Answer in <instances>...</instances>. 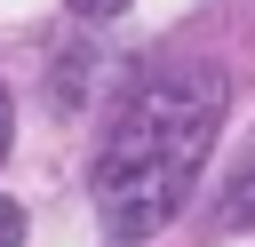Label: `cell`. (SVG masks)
<instances>
[{
    "label": "cell",
    "instance_id": "3",
    "mask_svg": "<svg viewBox=\"0 0 255 247\" xmlns=\"http://www.w3.org/2000/svg\"><path fill=\"white\" fill-rule=\"evenodd\" d=\"M0 247H24V207L0 199Z\"/></svg>",
    "mask_w": 255,
    "mask_h": 247
},
{
    "label": "cell",
    "instance_id": "2",
    "mask_svg": "<svg viewBox=\"0 0 255 247\" xmlns=\"http://www.w3.org/2000/svg\"><path fill=\"white\" fill-rule=\"evenodd\" d=\"M223 223H255V159L231 175V191H223Z\"/></svg>",
    "mask_w": 255,
    "mask_h": 247
},
{
    "label": "cell",
    "instance_id": "1",
    "mask_svg": "<svg viewBox=\"0 0 255 247\" xmlns=\"http://www.w3.org/2000/svg\"><path fill=\"white\" fill-rule=\"evenodd\" d=\"M215 127H223V80L199 72V64H175L159 80H143L96 167H88V191H96V215L112 239H151L159 223H175V207L191 199L207 151H215Z\"/></svg>",
    "mask_w": 255,
    "mask_h": 247
},
{
    "label": "cell",
    "instance_id": "4",
    "mask_svg": "<svg viewBox=\"0 0 255 247\" xmlns=\"http://www.w3.org/2000/svg\"><path fill=\"white\" fill-rule=\"evenodd\" d=\"M128 0H72V16H88V24H104V16H120Z\"/></svg>",
    "mask_w": 255,
    "mask_h": 247
},
{
    "label": "cell",
    "instance_id": "5",
    "mask_svg": "<svg viewBox=\"0 0 255 247\" xmlns=\"http://www.w3.org/2000/svg\"><path fill=\"white\" fill-rule=\"evenodd\" d=\"M8 127H16V104H8V88H0V159H8Z\"/></svg>",
    "mask_w": 255,
    "mask_h": 247
}]
</instances>
